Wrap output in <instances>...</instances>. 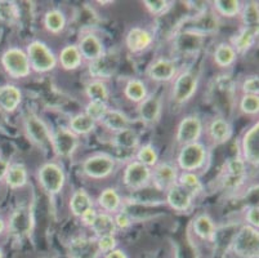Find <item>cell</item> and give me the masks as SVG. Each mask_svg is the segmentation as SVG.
I'll use <instances>...</instances> for the list:
<instances>
[{"label": "cell", "mask_w": 259, "mask_h": 258, "mask_svg": "<svg viewBox=\"0 0 259 258\" xmlns=\"http://www.w3.org/2000/svg\"><path fill=\"white\" fill-rule=\"evenodd\" d=\"M200 85V74L195 68L181 67L170 83L169 102L171 107H182L194 98Z\"/></svg>", "instance_id": "cell-1"}, {"label": "cell", "mask_w": 259, "mask_h": 258, "mask_svg": "<svg viewBox=\"0 0 259 258\" xmlns=\"http://www.w3.org/2000/svg\"><path fill=\"white\" fill-rule=\"evenodd\" d=\"M209 160V150L204 142H194L178 148L174 164L180 172H194L204 169Z\"/></svg>", "instance_id": "cell-2"}, {"label": "cell", "mask_w": 259, "mask_h": 258, "mask_svg": "<svg viewBox=\"0 0 259 258\" xmlns=\"http://www.w3.org/2000/svg\"><path fill=\"white\" fill-rule=\"evenodd\" d=\"M36 179L40 189L49 196L56 198L63 191L67 181V176L62 165L58 162L43 163L36 170Z\"/></svg>", "instance_id": "cell-3"}, {"label": "cell", "mask_w": 259, "mask_h": 258, "mask_svg": "<svg viewBox=\"0 0 259 258\" xmlns=\"http://www.w3.org/2000/svg\"><path fill=\"white\" fill-rule=\"evenodd\" d=\"M26 54L29 57L31 71L35 74H49L58 67L57 54L53 49L41 40H31L26 46Z\"/></svg>", "instance_id": "cell-4"}, {"label": "cell", "mask_w": 259, "mask_h": 258, "mask_svg": "<svg viewBox=\"0 0 259 258\" xmlns=\"http://www.w3.org/2000/svg\"><path fill=\"white\" fill-rule=\"evenodd\" d=\"M117 159L107 153H94L84 158L80 164V170L87 178L100 181L106 179L115 173Z\"/></svg>", "instance_id": "cell-5"}, {"label": "cell", "mask_w": 259, "mask_h": 258, "mask_svg": "<svg viewBox=\"0 0 259 258\" xmlns=\"http://www.w3.org/2000/svg\"><path fill=\"white\" fill-rule=\"evenodd\" d=\"M230 250L239 258L259 257L258 229L242 224L230 241Z\"/></svg>", "instance_id": "cell-6"}, {"label": "cell", "mask_w": 259, "mask_h": 258, "mask_svg": "<svg viewBox=\"0 0 259 258\" xmlns=\"http://www.w3.org/2000/svg\"><path fill=\"white\" fill-rule=\"evenodd\" d=\"M210 99L214 107L225 108V118L236 107V84L230 75L223 74L213 80L210 87Z\"/></svg>", "instance_id": "cell-7"}, {"label": "cell", "mask_w": 259, "mask_h": 258, "mask_svg": "<svg viewBox=\"0 0 259 258\" xmlns=\"http://www.w3.org/2000/svg\"><path fill=\"white\" fill-rule=\"evenodd\" d=\"M206 36L192 28H181L171 36V51L177 57H195L205 46Z\"/></svg>", "instance_id": "cell-8"}, {"label": "cell", "mask_w": 259, "mask_h": 258, "mask_svg": "<svg viewBox=\"0 0 259 258\" xmlns=\"http://www.w3.org/2000/svg\"><path fill=\"white\" fill-rule=\"evenodd\" d=\"M2 67L9 78L16 80L26 79L32 74L29 57L26 51L20 47H9L4 51L0 58Z\"/></svg>", "instance_id": "cell-9"}, {"label": "cell", "mask_w": 259, "mask_h": 258, "mask_svg": "<svg viewBox=\"0 0 259 258\" xmlns=\"http://www.w3.org/2000/svg\"><path fill=\"white\" fill-rule=\"evenodd\" d=\"M23 132L32 145L43 151H52V129L39 115L29 113L23 119Z\"/></svg>", "instance_id": "cell-10"}, {"label": "cell", "mask_w": 259, "mask_h": 258, "mask_svg": "<svg viewBox=\"0 0 259 258\" xmlns=\"http://www.w3.org/2000/svg\"><path fill=\"white\" fill-rule=\"evenodd\" d=\"M121 183L131 193H137L151 186V168L137 160H129L122 168Z\"/></svg>", "instance_id": "cell-11"}, {"label": "cell", "mask_w": 259, "mask_h": 258, "mask_svg": "<svg viewBox=\"0 0 259 258\" xmlns=\"http://www.w3.org/2000/svg\"><path fill=\"white\" fill-rule=\"evenodd\" d=\"M80 148V137L72 133L67 127L52 129V151L56 158L69 160L74 158Z\"/></svg>", "instance_id": "cell-12"}, {"label": "cell", "mask_w": 259, "mask_h": 258, "mask_svg": "<svg viewBox=\"0 0 259 258\" xmlns=\"http://www.w3.org/2000/svg\"><path fill=\"white\" fill-rule=\"evenodd\" d=\"M202 136H204V122L197 114H190L183 117L177 124L174 141L178 148H181L183 145L201 141Z\"/></svg>", "instance_id": "cell-13"}, {"label": "cell", "mask_w": 259, "mask_h": 258, "mask_svg": "<svg viewBox=\"0 0 259 258\" xmlns=\"http://www.w3.org/2000/svg\"><path fill=\"white\" fill-rule=\"evenodd\" d=\"M180 70L181 67L174 58L159 56L148 63L145 74L150 82L156 83V84H165V83L173 82Z\"/></svg>", "instance_id": "cell-14"}, {"label": "cell", "mask_w": 259, "mask_h": 258, "mask_svg": "<svg viewBox=\"0 0 259 258\" xmlns=\"http://www.w3.org/2000/svg\"><path fill=\"white\" fill-rule=\"evenodd\" d=\"M245 163L254 169L259 167V122H254L250 127H248L240 138V151Z\"/></svg>", "instance_id": "cell-15"}, {"label": "cell", "mask_w": 259, "mask_h": 258, "mask_svg": "<svg viewBox=\"0 0 259 258\" xmlns=\"http://www.w3.org/2000/svg\"><path fill=\"white\" fill-rule=\"evenodd\" d=\"M164 110L162 97L159 93H148L142 102L137 105V118L146 127H155L160 122Z\"/></svg>", "instance_id": "cell-16"}, {"label": "cell", "mask_w": 259, "mask_h": 258, "mask_svg": "<svg viewBox=\"0 0 259 258\" xmlns=\"http://www.w3.org/2000/svg\"><path fill=\"white\" fill-rule=\"evenodd\" d=\"M32 226H34L32 208L29 205H18L9 217L7 230L15 238L22 239L31 234Z\"/></svg>", "instance_id": "cell-17"}, {"label": "cell", "mask_w": 259, "mask_h": 258, "mask_svg": "<svg viewBox=\"0 0 259 258\" xmlns=\"http://www.w3.org/2000/svg\"><path fill=\"white\" fill-rule=\"evenodd\" d=\"M180 176V169L176 167L174 162H161L160 160L151 169V186L159 193H165L168 189L177 185Z\"/></svg>", "instance_id": "cell-18"}, {"label": "cell", "mask_w": 259, "mask_h": 258, "mask_svg": "<svg viewBox=\"0 0 259 258\" xmlns=\"http://www.w3.org/2000/svg\"><path fill=\"white\" fill-rule=\"evenodd\" d=\"M204 133L211 145H226L234 136V127L230 119L217 115L204 127Z\"/></svg>", "instance_id": "cell-19"}, {"label": "cell", "mask_w": 259, "mask_h": 258, "mask_svg": "<svg viewBox=\"0 0 259 258\" xmlns=\"http://www.w3.org/2000/svg\"><path fill=\"white\" fill-rule=\"evenodd\" d=\"M155 42V34L142 26H133L128 30L124 39L125 48L131 54H141L151 48Z\"/></svg>", "instance_id": "cell-20"}, {"label": "cell", "mask_w": 259, "mask_h": 258, "mask_svg": "<svg viewBox=\"0 0 259 258\" xmlns=\"http://www.w3.org/2000/svg\"><path fill=\"white\" fill-rule=\"evenodd\" d=\"M76 46L79 48L80 54L83 57V61L87 63L98 60L106 52L102 39L92 30L84 31L83 34L80 35Z\"/></svg>", "instance_id": "cell-21"}, {"label": "cell", "mask_w": 259, "mask_h": 258, "mask_svg": "<svg viewBox=\"0 0 259 258\" xmlns=\"http://www.w3.org/2000/svg\"><path fill=\"white\" fill-rule=\"evenodd\" d=\"M162 195H164V204L177 213H190L195 208L196 199L185 189L181 188L180 185L171 186Z\"/></svg>", "instance_id": "cell-22"}, {"label": "cell", "mask_w": 259, "mask_h": 258, "mask_svg": "<svg viewBox=\"0 0 259 258\" xmlns=\"http://www.w3.org/2000/svg\"><path fill=\"white\" fill-rule=\"evenodd\" d=\"M119 68V57L106 51L98 60L88 63V72L91 79H100L107 82L115 75Z\"/></svg>", "instance_id": "cell-23"}, {"label": "cell", "mask_w": 259, "mask_h": 258, "mask_svg": "<svg viewBox=\"0 0 259 258\" xmlns=\"http://www.w3.org/2000/svg\"><path fill=\"white\" fill-rule=\"evenodd\" d=\"M191 230L197 239L202 241H213L215 240L218 227L215 221L209 213H199L194 217L191 222Z\"/></svg>", "instance_id": "cell-24"}, {"label": "cell", "mask_w": 259, "mask_h": 258, "mask_svg": "<svg viewBox=\"0 0 259 258\" xmlns=\"http://www.w3.org/2000/svg\"><path fill=\"white\" fill-rule=\"evenodd\" d=\"M23 94L20 87L16 84L0 85V110L6 114H13L20 108Z\"/></svg>", "instance_id": "cell-25"}, {"label": "cell", "mask_w": 259, "mask_h": 258, "mask_svg": "<svg viewBox=\"0 0 259 258\" xmlns=\"http://www.w3.org/2000/svg\"><path fill=\"white\" fill-rule=\"evenodd\" d=\"M124 202L125 200H124V198H122V195L119 193L117 189L106 188L101 191L100 195L97 196V200L94 203L97 204L100 212H105L114 216L115 213L120 212L122 209Z\"/></svg>", "instance_id": "cell-26"}, {"label": "cell", "mask_w": 259, "mask_h": 258, "mask_svg": "<svg viewBox=\"0 0 259 258\" xmlns=\"http://www.w3.org/2000/svg\"><path fill=\"white\" fill-rule=\"evenodd\" d=\"M190 25L191 26H187L188 28H192L195 31L208 36V35L218 31V28H220V17L209 8L208 11L202 12V13L196 14V16H191Z\"/></svg>", "instance_id": "cell-27"}, {"label": "cell", "mask_w": 259, "mask_h": 258, "mask_svg": "<svg viewBox=\"0 0 259 258\" xmlns=\"http://www.w3.org/2000/svg\"><path fill=\"white\" fill-rule=\"evenodd\" d=\"M98 124L102 125L106 131L112 134L122 131V129H126V128H132L133 120L124 111L115 107H108V110L106 111V114Z\"/></svg>", "instance_id": "cell-28"}, {"label": "cell", "mask_w": 259, "mask_h": 258, "mask_svg": "<svg viewBox=\"0 0 259 258\" xmlns=\"http://www.w3.org/2000/svg\"><path fill=\"white\" fill-rule=\"evenodd\" d=\"M94 207H96L94 199L92 198L88 190L83 188L76 189L69 199V210L75 218H80L87 210Z\"/></svg>", "instance_id": "cell-29"}, {"label": "cell", "mask_w": 259, "mask_h": 258, "mask_svg": "<svg viewBox=\"0 0 259 258\" xmlns=\"http://www.w3.org/2000/svg\"><path fill=\"white\" fill-rule=\"evenodd\" d=\"M67 16L61 8H51L43 16V27L52 35H60L67 28Z\"/></svg>", "instance_id": "cell-30"}, {"label": "cell", "mask_w": 259, "mask_h": 258, "mask_svg": "<svg viewBox=\"0 0 259 258\" xmlns=\"http://www.w3.org/2000/svg\"><path fill=\"white\" fill-rule=\"evenodd\" d=\"M211 58H213V63L217 67L227 70V68H231L237 62L239 56H237L236 51L232 48L230 43L221 42L214 47Z\"/></svg>", "instance_id": "cell-31"}, {"label": "cell", "mask_w": 259, "mask_h": 258, "mask_svg": "<svg viewBox=\"0 0 259 258\" xmlns=\"http://www.w3.org/2000/svg\"><path fill=\"white\" fill-rule=\"evenodd\" d=\"M110 139H111V145L114 148L122 151H136L141 145L140 134L133 127L112 133Z\"/></svg>", "instance_id": "cell-32"}, {"label": "cell", "mask_w": 259, "mask_h": 258, "mask_svg": "<svg viewBox=\"0 0 259 258\" xmlns=\"http://www.w3.org/2000/svg\"><path fill=\"white\" fill-rule=\"evenodd\" d=\"M147 83L141 78H129L122 87V96L131 103L138 105L148 96Z\"/></svg>", "instance_id": "cell-33"}, {"label": "cell", "mask_w": 259, "mask_h": 258, "mask_svg": "<svg viewBox=\"0 0 259 258\" xmlns=\"http://www.w3.org/2000/svg\"><path fill=\"white\" fill-rule=\"evenodd\" d=\"M256 39H258V30L241 27L234 36L231 38L228 43L236 51L237 56H240V54L248 53L255 46Z\"/></svg>", "instance_id": "cell-34"}, {"label": "cell", "mask_w": 259, "mask_h": 258, "mask_svg": "<svg viewBox=\"0 0 259 258\" xmlns=\"http://www.w3.org/2000/svg\"><path fill=\"white\" fill-rule=\"evenodd\" d=\"M58 66L65 71L79 70L83 66V57L80 54L76 44H67L60 51L57 56Z\"/></svg>", "instance_id": "cell-35"}, {"label": "cell", "mask_w": 259, "mask_h": 258, "mask_svg": "<svg viewBox=\"0 0 259 258\" xmlns=\"http://www.w3.org/2000/svg\"><path fill=\"white\" fill-rule=\"evenodd\" d=\"M4 183L11 190H20L29 185V169L23 163H11Z\"/></svg>", "instance_id": "cell-36"}, {"label": "cell", "mask_w": 259, "mask_h": 258, "mask_svg": "<svg viewBox=\"0 0 259 258\" xmlns=\"http://www.w3.org/2000/svg\"><path fill=\"white\" fill-rule=\"evenodd\" d=\"M97 127L98 123L92 119L91 117H88L85 113L75 114L70 118L69 123H67V128L77 137L89 136L97 129Z\"/></svg>", "instance_id": "cell-37"}, {"label": "cell", "mask_w": 259, "mask_h": 258, "mask_svg": "<svg viewBox=\"0 0 259 258\" xmlns=\"http://www.w3.org/2000/svg\"><path fill=\"white\" fill-rule=\"evenodd\" d=\"M84 93H85L88 101L92 102H110L111 92L108 88L107 82L100 79H91L84 87Z\"/></svg>", "instance_id": "cell-38"}, {"label": "cell", "mask_w": 259, "mask_h": 258, "mask_svg": "<svg viewBox=\"0 0 259 258\" xmlns=\"http://www.w3.org/2000/svg\"><path fill=\"white\" fill-rule=\"evenodd\" d=\"M210 4L211 11L220 18H226V20L239 17L242 8V2L240 0H215Z\"/></svg>", "instance_id": "cell-39"}, {"label": "cell", "mask_w": 259, "mask_h": 258, "mask_svg": "<svg viewBox=\"0 0 259 258\" xmlns=\"http://www.w3.org/2000/svg\"><path fill=\"white\" fill-rule=\"evenodd\" d=\"M89 229H91V231L94 234L96 238L105 235H116L117 233L116 227H115L114 216L108 214V213L100 212V210H98L97 217H96V219H94V222Z\"/></svg>", "instance_id": "cell-40"}, {"label": "cell", "mask_w": 259, "mask_h": 258, "mask_svg": "<svg viewBox=\"0 0 259 258\" xmlns=\"http://www.w3.org/2000/svg\"><path fill=\"white\" fill-rule=\"evenodd\" d=\"M177 185H180L181 188L188 191L195 199L204 194V190H205L204 182L200 178L199 173H194V172H180Z\"/></svg>", "instance_id": "cell-41"}, {"label": "cell", "mask_w": 259, "mask_h": 258, "mask_svg": "<svg viewBox=\"0 0 259 258\" xmlns=\"http://www.w3.org/2000/svg\"><path fill=\"white\" fill-rule=\"evenodd\" d=\"M241 22V27L245 28H253L258 30L259 27V8L258 2H246L242 3L241 12H240L239 17Z\"/></svg>", "instance_id": "cell-42"}, {"label": "cell", "mask_w": 259, "mask_h": 258, "mask_svg": "<svg viewBox=\"0 0 259 258\" xmlns=\"http://www.w3.org/2000/svg\"><path fill=\"white\" fill-rule=\"evenodd\" d=\"M134 160L152 169L160 162L159 151L152 143H141L140 148L134 151Z\"/></svg>", "instance_id": "cell-43"}, {"label": "cell", "mask_w": 259, "mask_h": 258, "mask_svg": "<svg viewBox=\"0 0 259 258\" xmlns=\"http://www.w3.org/2000/svg\"><path fill=\"white\" fill-rule=\"evenodd\" d=\"M236 107L245 117H258L259 96L240 94L239 98H236Z\"/></svg>", "instance_id": "cell-44"}, {"label": "cell", "mask_w": 259, "mask_h": 258, "mask_svg": "<svg viewBox=\"0 0 259 258\" xmlns=\"http://www.w3.org/2000/svg\"><path fill=\"white\" fill-rule=\"evenodd\" d=\"M248 167L249 165L245 163V160L237 154L226 160L222 173L234 177H248Z\"/></svg>", "instance_id": "cell-45"}, {"label": "cell", "mask_w": 259, "mask_h": 258, "mask_svg": "<svg viewBox=\"0 0 259 258\" xmlns=\"http://www.w3.org/2000/svg\"><path fill=\"white\" fill-rule=\"evenodd\" d=\"M20 18V9L15 2L0 0V22L15 25Z\"/></svg>", "instance_id": "cell-46"}, {"label": "cell", "mask_w": 259, "mask_h": 258, "mask_svg": "<svg viewBox=\"0 0 259 258\" xmlns=\"http://www.w3.org/2000/svg\"><path fill=\"white\" fill-rule=\"evenodd\" d=\"M142 4L146 11L155 17H164L174 7V2L168 0H145Z\"/></svg>", "instance_id": "cell-47"}, {"label": "cell", "mask_w": 259, "mask_h": 258, "mask_svg": "<svg viewBox=\"0 0 259 258\" xmlns=\"http://www.w3.org/2000/svg\"><path fill=\"white\" fill-rule=\"evenodd\" d=\"M240 94H253L259 96V77L256 74L248 75L239 85Z\"/></svg>", "instance_id": "cell-48"}, {"label": "cell", "mask_w": 259, "mask_h": 258, "mask_svg": "<svg viewBox=\"0 0 259 258\" xmlns=\"http://www.w3.org/2000/svg\"><path fill=\"white\" fill-rule=\"evenodd\" d=\"M108 107H110L108 103L92 102V101H88L83 113H85L88 117H91L92 119L96 120L97 123H100L101 119L103 118V115L106 114V111L108 110Z\"/></svg>", "instance_id": "cell-49"}, {"label": "cell", "mask_w": 259, "mask_h": 258, "mask_svg": "<svg viewBox=\"0 0 259 258\" xmlns=\"http://www.w3.org/2000/svg\"><path fill=\"white\" fill-rule=\"evenodd\" d=\"M96 247H97L98 252L101 253H108L117 248V239L116 235H105L96 238Z\"/></svg>", "instance_id": "cell-50"}, {"label": "cell", "mask_w": 259, "mask_h": 258, "mask_svg": "<svg viewBox=\"0 0 259 258\" xmlns=\"http://www.w3.org/2000/svg\"><path fill=\"white\" fill-rule=\"evenodd\" d=\"M114 222L115 227L117 231H126L133 226V219L129 216V213L125 209H121L120 212L114 214Z\"/></svg>", "instance_id": "cell-51"}, {"label": "cell", "mask_w": 259, "mask_h": 258, "mask_svg": "<svg viewBox=\"0 0 259 258\" xmlns=\"http://www.w3.org/2000/svg\"><path fill=\"white\" fill-rule=\"evenodd\" d=\"M244 225L258 229L259 227V207L258 204H250L244 209Z\"/></svg>", "instance_id": "cell-52"}, {"label": "cell", "mask_w": 259, "mask_h": 258, "mask_svg": "<svg viewBox=\"0 0 259 258\" xmlns=\"http://www.w3.org/2000/svg\"><path fill=\"white\" fill-rule=\"evenodd\" d=\"M97 214H98V209L96 207L94 208H91V209H88L87 210L85 213H84L83 216L80 217V221H81V225H83V226H85V227H91L92 226V224H93L94 222V219H96V217H97Z\"/></svg>", "instance_id": "cell-53"}, {"label": "cell", "mask_w": 259, "mask_h": 258, "mask_svg": "<svg viewBox=\"0 0 259 258\" xmlns=\"http://www.w3.org/2000/svg\"><path fill=\"white\" fill-rule=\"evenodd\" d=\"M9 167H11V160H8L7 158H3V156H0V182L4 181Z\"/></svg>", "instance_id": "cell-54"}, {"label": "cell", "mask_w": 259, "mask_h": 258, "mask_svg": "<svg viewBox=\"0 0 259 258\" xmlns=\"http://www.w3.org/2000/svg\"><path fill=\"white\" fill-rule=\"evenodd\" d=\"M103 258H129V257L125 253V250L120 249V248H115V249L111 250V252L106 253V254L103 255Z\"/></svg>", "instance_id": "cell-55"}, {"label": "cell", "mask_w": 259, "mask_h": 258, "mask_svg": "<svg viewBox=\"0 0 259 258\" xmlns=\"http://www.w3.org/2000/svg\"><path fill=\"white\" fill-rule=\"evenodd\" d=\"M6 230H7V222L4 221L3 217L0 216V235L6 233Z\"/></svg>", "instance_id": "cell-56"}, {"label": "cell", "mask_w": 259, "mask_h": 258, "mask_svg": "<svg viewBox=\"0 0 259 258\" xmlns=\"http://www.w3.org/2000/svg\"><path fill=\"white\" fill-rule=\"evenodd\" d=\"M100 4H112V2H98Z\"/></svg>", "instance_id": "cell-57"}, {"label": "cell", "mask_w": 259, "mask_h": 258, "mask_svg": "<svg viewBox=\"0 0 259 258\" xmlns=\"http://www.w3.org/2000/svg\"><path fill=\"white\" fill-rule=\"evenodd\" d=\"M0 258H3V250L0 249Z\"/></svg>", "instance_id": "cell-58"}]
</instances>
